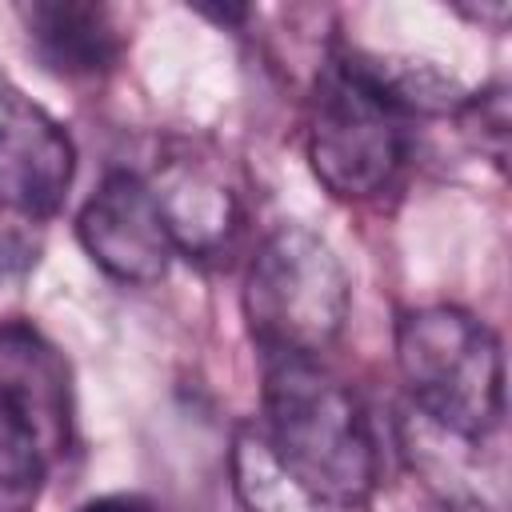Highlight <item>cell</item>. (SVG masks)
<instances>
[{"label":"cell","instance_id":"6da1fadb","mask_svg":"<svg viewBox=\"0 0 512 512\" xmlns=\"http://www.w3.org/2000/svg\"><path fill=\"white\" fill-rule=\"evenodd\" d=\"M276 464L336 512L368 504L380 452L356 392L320 360H264V424L256 428Z\"/></svg>","mask_w":512,"mask_h":512},{"label":"cell","instance_id":"7a4b0ae2","mask_svg":"<svg viewBox=\"0 0 512 512\" xmlns=\"http://www.w3.org/2000/svg\"><path fill=\"white\" fill-rule=\"evenodd\" d=\"M412 112L376 56H332L308 96V164L340 200L384 192L408 160Z\"/></svg>","mask_w":512,"mask_h":512},{"label":"cell","instance_id":"3957f363","mask_svg":"<svg viewBox=\"0 0 512 512\" xmlns=\"http://www.w3.org/2000/svg\"><path fill=\"white\" fill-rule=\"evenodd\" d=\"M396 368L412 404L456 440H488L504 420L500 336L452 304L412 308L396 324Z\"/></svg>","mask_w":512,"mask_h":512},{"label":"cell","instance_id":"277c9868","mask_svg":"<svg viewBox=\"0 0 512 512\" xmlns=\"http://www.w3.org/2000/svg\"><path fill=\"white\" fill-rule=\"evenodd\" d=\"M348 300L336 248L304 224L276 228L244 276V320L264 360H320L348 320Z\"/></svg>","mask_w":512,"mask_h":512},{"label":"cell","instance_id":"5b68a950","mask_svg":"<svg viewBox=\"0 0 512 512\" xmlns=\"http://www.w3.org/2000/svg\"><path fill=\"white\" fill-rule=\"evenodd\" d=\"M76 236L88 260L120 284H160L176 256L148 180L128 168L108 172L84 200Z\"/></svg>","mask_w":512,"mask_h":512},{"label":"cell","instance_id":"8992f818","mask_svg":"<svg viewBox=\"0 0 512 512\" xmlns=\"http://www.w3.org/2000/svg\"><path fill=\"white\" fill-rule=\"evenodd\" d=\"M76 176L72 136L20 88L0 84V208L24 220L60 212Z\"/></svg>","mask_w":512,"mask_h":512},{"label":"cell","instance_id":"52a82bcc","mask_svg":"<svg viewBox=\"0 0 512 512\" xmlns=\"http://www.w3.org/2000/svg\"><path fill=\"white\" fill-rule=\"evenodd\" d=\"M0 408L36 440L48 468L76 440L72 376L60 348L28 320H0Z\"/></svg>","mask_w":512,"mask_h":512},{"label":"cell","instance_id":"ba28073f","mask_svg":"<svg viewBox=\"0 0 512 512\" xmlns=\"http://www.w3.org/2000/svg\"><path fill=\"white\" fill-rule=\"evenodd\" d=\"M148 188L156 196V208L168 224L176 252L212 260L240 232L244 220L240 196L216 156H204L196 148H176L156 164Z\"/></svg>","mask_w":512,"mask_h":512},{"label":"cell","instance_id":"9c48e42d","mask_svg":"<svg viewBox=\"0 0 512 512\" xmlns=\"http://www.w3.org/2000/svg\"><path fill=\"white\" fill-rule=\"evenodd\" d=\"M20 20L40 64L68 80L104 76L124 52V36L104 4L32 0L20 8Z\"/></svg>","mask_w":512,"mask_h":512},{"label":"cell","instance_id":"30bf717a","mask_svg":"<svg viewBox=\"0 0 512 512\" xmlns=\"http://www.w3.org/2000/svg\"><path fill=\"white\" fill-rule=\"evenodd\" d=\"M232 488L244 512H336L276 464L256 428H240L232 440Z\"/></svg>","mask_w":512,"mask_h":512},{"label":"cell","instance_id":"8fae6325","mask_svg":"<svg viewBox=\"0 0 512 512\" xmlns=\"http://www.w3.org/2000/svg\"><path fill=\"white\" fill-rule=\"evenodd\" d=\"M48 476V460L12 412L0 408V512H32Z\"/></svg>","mask_w":512,"mask_h":512},{"label":"cell","instance_id":"7c38bea8","mask_svg":"<svg viewBox=\"0 0 512 512\" xmlns=\"http://www.w3.org/2000/svg\"><path fill=\"white\" fill-rule=\"evenodd\" d=\"M80 512H160V508L140 492H108V496L88 500Z\"/></svg>","mask_w":512,"mask_h":512}]
</instances>
